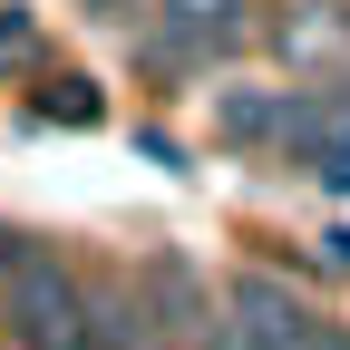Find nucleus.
I'll return each mask as SVG.
<instances>
[{"instance_id": "f257e3e1", "label": "nucleus", "mask_w": 350, "mask_h": 350, "mask_svg": "<svg viewBox=\"0 0 350 350\" xmlns=\"http://www.w3.org/2000/svg\"><path fill=\"white\" fill-rule=\"evenodd\" d=\"M0 331L20 350H98V292L49 243L0 234Z\"/></svg>"}, {"instance_id": "f03ea898", "label": "nucleus", "mask_w": 350, "mask_h": 350, "mask_svg": "<svg viewBox=\"0 0 350 350\" xmlns=\"http://www.w3.org/2000/svg\"><path fill=\"white\" fill-rule=\"evenodd\" d=\"M253 39V10L243 0H165V20H156V39H146V68H214V59H234Z\"/></svg>"}, {"instance_id": "7ed1b4c3", "label": "nucleus", "mask_w": 350, "mask_h": 350, "mask_svg": "<svg viewBox=\"0 0 350 350\" xmlns=\"http://www.w3.org/2000/svg\"><path fill=\"white\" fill-rule=\"evenodd\" d=\"M224 321H243L262 350H312V331H321V312L292 282H273V273H234L224 282Z\"/></svg>"}, {"instance_id": "20e7f679", "label": "nucleus", "mask_w": 350, "mask_h": 350, "mask_svg": "<svg viewBox=\"0 0 350 350\" xmlns=\"http://www.w3.org/2000/svg\"><path fill=\"white\" fill-rule=\"evenodd\" d=\"M312 175H321V185H331V195H350V126H340V137H331V146L312 156Z\"/></svg>"}, {"instance_id": "39448f33", "label": "nucleus", "mask_w": 350, "mask_h": 350, "mask_svg": "<svg viewBox=\"0 0 350 350\" xmlns=\"http://www.w3.org/2000/svg\"><path fill=\"white\" fill-rule=\"evenodd\" d=\"M195 350H262V340H253L243 321H204V340H195Z\"/></svg>"}, {"instance_id": "423d86ee", "label": "nucleus", "mask_w": 350, "mask_h": 350, "mask_svg": "<svg viewBox=\"0 0 350 350\" xmlns=\"http://www.w3.org/2000/svg\"><path fill=\"white\" fill-rule=\"evenodd\" d=\"M312 253H321V262H331V273H350V224H331V234H321V243H312Z\"/></svg>"}, {"instance_id": "0eeeda50", "label": "nucleus", "mask_w": 350, "mask_h": 350, "mask_svg": "<svg viewBox=\"0 0 350 350\" xmlns=\"http://www.w3.org/2000/svg\"><path fill=\"white\" fill-rule=\"evenodd\" d=\"M0 59H29V20H0Z\"/></svg>"}, {"instance_id": "6e6552de", "label": "nucleus", "mask_w": 350, "mask_h": 350, "mask_svg": "<svg viewBox=\"0 0 350 350\" xmlns=\"http://www.w3.org/2000/svg\"><path fill=\"white\" fill-rule=\"evenodd\" d=\"M312 350H350V331H331V321H321V331H312Z\"/></svg>"}, {"instance_id": "1a4fd4ad", "label": "nucleus", "mask_w": 350, "mask_h": 350, "mask_svg": "<svg viewBox=\"0 0 350 350\" xmlns=\"http://www.w3.org/2000/svg\"><path fill=\"white\" fill-rule=\"evenodd\" d=\"M98 10H126V0H98Z\"/></svg>"}]
</instances>
